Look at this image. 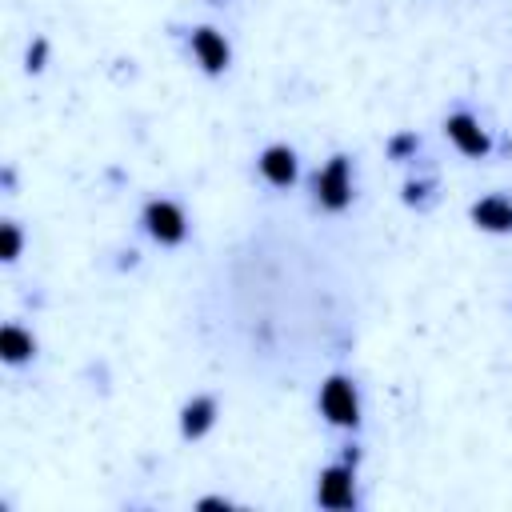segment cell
Wrapping results in <instances>:
<instances>
[{"label": "cell", "instance_id": "6da1fadb", "mask_svg": "<svg viewBox=\"0 0 512 512\" xmlns=\"http://www.w3.org/2000/svg\"><path fill=\"white\" fill-rule=\"evenodd\" d=\"M312 200L324 212H344L352 204V160L348 156H332L324 168H316Z\"/></svg>", "mask_w": 512, "mask_h": 512}, {"label": "cell", "instance_id": "7a4b0ae2", "mask_svg": "<svg viewBox=\"0 0 512 512\" xmlns=\"http://www.w3.org/2000/svg\"><path fill=\"white\" fill-rule=\"evenodd\" d=\"M140 228H144L156 244L172 248V244H180V240L188 236V216H184V208H180L176 200L156 196V200L144 204V212H140Z\"/></svg>", "mask_w": 512, "mask_h": 512}, {"label": "cell", "instance_id": "3957f363", "mask_svg": "<svg viewBox=\"0 0 512 512\" xmlns=\"http://www.w3.org/2000/svg\"><path fill=\"white\" fill-rule=\"evenodd\" d=\"M320 412L332 428H356L360 424V392L348 376H328L320 384Z\"/></svg>", "mask_w": 512, "mask_h": 512}, {"label": "cell", "instance_id": "277c9868", "mask_svg": "<svg viewBox=\"0 0 512 512\" xmlns=\"http://www.w3.org/2000/svg\"><path fill=\"white\" fill-rule=\"evenodd\" d=\"M316 504H320V508H332V512L356 508V472H352V460L328 464V468L316 476Z\"/></svg>", "mask_w": 512, "mask_h": 512}, {"label": "cell", "instance_id": "5b68a950", "mask_svg": "<svg viewBox=\"0 0 512 512\" xmlns=\"http://www.w3.org/2000/svg\"><path fill=\"white\" fill-rule=\"evenodd\" d=\"M444 136L452 140V148H456L460 156L484 160V156L492 152V136H488V128L480 124V116H472V112H452V116H444Z\"/></svg>", "mask_w": 512, "mask_h": 512}, {"label": "cell", "instance_id": "8992f818", "mask_svg": "<svg viewBox=\"0 0 512 512\" xmlns=\"http://www.w3.org/2000/svg\"><path fill=\"white\" fill-rule=\"evenodd\" d=\"M188 48H192L196 64H200L208 76H220V72H228V64H232V44H228V36H224L220 28H212V24L192 28V32H188Z\"/></svg>", "mask_w": 512, "mask_h": 512}, {"label": "cell", "instance_id": "52a82bcc", "mask_svg": "<svg viewBox=\"0 0 512 512\" xmlns=\"http://www.w3.org/2000/svg\"><path fill=\"white\" fill-rule=\"evenodd\" d=\"M256 168H260L264 184H272V188H292L300 180V160H296V148H288V144H268L256 156Z\"/></svg>", "mask_w": 512, "mask_h": 512}, {"label": "cell", "instance_id": "ba28073f", "mask_svg": "<svg viewBox=\"0 0 512 512\" xmlns=\"http://www.w3.org/2000/svg\"><path fill=\"white\" fill-rule=\"evenodd\" d=\"M468 220H472L480 232H492V236H508V232H512V196L488 192V196L472 200V208H468Z\"/></svg>", "mask_w": 512, "mask_h": 512}, {"label": "cell", "instance_id": "9c48e42d", "mask_svg": "<svg viewBox=\"0 0 512 512\" xmlns=\"http://www.w3.org/2000/svg\"><path fill=\"white\" fill-rule=\"evenodd\" d=\"M216 412H220V404H216V396H208V392L184 400V408H180V436H184V440H200V436L216 424Z\"/></svg>", "mask_w": 512, "mask_h": 512}, {"label": "cell", "instance_id": "30bf717a", "mask_svg": "<svg viewBox=\"0 0 512 512\" xmlns=\"http://www.w3.org/2000/svg\"><path fill=\"white\" fill-rule=\"evenodd\" d=\"M0 356H4V364H28L36 356V336L20 324H4L0 328Z\"/></svg>", "mask_w": 512, "mask_h": 512}, {"label": "cell", "instance_id": "8fae6325", "mask_svg": "<svg viewBox=\"0 0 512 512\" xmlns=\"http://www.w3.org/2000/svg\"><path fill=\"white\" fill-rule=\"evenodd\" d=\"M0 240H4V252H0V256L12 264V260L20 256V248H24V236H20L16 220H4V224H0Z\"/></svg>", "mask_w": 512, "mask_h": 512}, {"label": "cell", "instance_id": "7c38bea8", "mask_svg": "<svg viewBox=\"0 0 512 512\" xmlns=\"http://www.w3.org/2000/svg\"><path fill=\"white\" fill-rule=\"evenodd\" d=\"M416 148H420V136H416V132H396V136L388 140V156H392V160H408Z\"/></svg>", "mask_w": 512, "mask_h": 512}, {"label": "cell", "instance_id": "4fadbf2b", "mask_svg": "<svg viewBox=\"0 0 512 512\" xmlns=\"http://www.w3.org/2000/svg\"><path fill=\"white\" fill-rule=\"evenodd\" d=\"M44 52H48V44L36 36V44L28 48V68H32V72H40V68H44V64H40V60H44Z\"/></svg>", "mask_w": 512, "mask_h": 512}, {"label": "cell", "instance_id": "5bb4252c", "mask_svg": "<svg viewBox=\"0 0 512 512\" xmlns=\"http://www.w3.org/2000/svg\"><path fill=\"white\" fill-rule=\"evenodd\" d=\"M196 508H232V504H228L224 496H204V500H200Z\"/></svg>", "mask_w": 512, "mask_h": 512}]
</instances>
